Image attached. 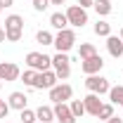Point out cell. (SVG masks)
<instances>
[{
  "label": "cell",
  "instance_id": "6da1fadb",
  "mask_svg": "<svg viewBox=\"0 0 123 123\" xmlns=\"http://www.w3.org/2000/svg\"><path fill=\"white\" fill-rule=\"evenodd\" d=\"M5 36L10 43H19L24 36V19L19 14H10L5 19Z\"/></svg>",
  "mask_w": 123,
  "mask_h": 123
},
{
  "label": "cell",
  "instance_id": "7a4b0ae2",
  "mask_svg": "<svg viewBox=\"0 0 123 123\" xmlns=\"http://www.w3.org/2000/svg\"><path fill=\"white\" fill-rule=\"evenodd\" d=\"M52 71H55L57 78H62V80H66V78L71 76V59H69L66 52H57V55L52 57Z\"/></svg>",
  "mask_w": 123,
  "mask_h": 123
},
{
  "label": "cell",
  "instance_id": "3957f363",
  "mask_svg": "<svg viewBox=\"0 0 123 123\" xmlns=\"http://www.w3.org/2000/svg\"><path fill=\"white\" fill-rule=\"evenodd\" d=\"M26 66L29 69H33V71H47L50 66H52V57H47V55H43V52H29L26 55Z\"/></svg>",
  "mask_w": 123,
  "mask_h": 123
},
{
  "label": "cell",
  "instance_id": "277c9868",
  "mask_svg": "<svg viewBox=\"0 0 123 123\" xmlns=\"http://www.w3.org/2000/svg\"><path fill=\"white\" fill-rule=\"evenodd\" d=\"M52 45L57 47V52H69L71 47L76 45V33L71 29H62L57 36H55V43Z\"/></svg>",
  "mask_w": 123,
  "mask_h": 123
},
{
  "label": "cell",
  "instance_id": "5b68a950",
  "mask_svg": "<svg viewBox=\"0 0 123 123\" xmlns=\"http://www.w3.org/2000/svg\"><path fill=\"white\" fill-rule=\"evenodd\" d=\"M85 88L95 95H104V92L111 90V85H109V80L104 76H99V74H95V76H88L85 78Z\"/></svg>",
  "mask_w": 123,
  "mask_h": 123
},
{
  "label": "cell",
  "instance_id": "8992f818",
  "mask_svg": "<svg viewBox=\"0 0 123 123\" xmlns=\"http://www.w3.org/2000/svg\"><path fill=\"white\" fill-rule=\"evenodd\" d=\"M66 19H69V24H71V26L83 29V26L88 24V12H85L80 5H71V7L66 10Z\"/></svg>",
  "mask_w": 123,
  "mask_h": 123
},
{
  "label": "cell",
  "instance_id": "52a82bcc",
  "mask_svg": "<svg viewBox=\"0 0 123 123\" xmlns=\"http://www.w3.org/2000/svg\"><path fill=\"white\" fill-rule=\"evenodd\" d=\"M50 99L55 102V104H59V102H66V99H71V95H74V88L69 85V83H57L55 88H50Z\"/></svg>",
  "mask_w": 123,
  "mask_h": 123
},
{
  "label": "cell",
  "instance_id": "ba28073f",
  "mask_svg": "<svg viewBox=\"0 0 123 123\" xmlns=\"http://www.w3.org/2000/svg\"><path fill=\"white\" fill-rule=\"evenodd\" d=\"M57 80H59L57 74H55L52 69H47V71H40V74L36 76V85H33V88H36V90H50V88L57 85Z\"/></svg>",
  "mask_w": 123,
  "mask_h": 123
},
{
  "label": "cell",
  "instance_id": "9c48e42d",
  "mask_svg": "<svg viewBox=\"0 0 123 123\" xmlns=\"http://www.w3.org/2000/svg\"><path fill=\"white\" fill-rule=\"evenodd\" d=\"M102 66H104V59H102L99 55H92V57H88V59H80V71H83V74H88V76L99 74V71H102Z\"/></svg>",
  "mask_w": 123,
  "mask_h": 123
},
{
  "label": "cell",
  "instance_id": "30bf717a",
  "mask_svg": "<svg viewBox=\"0 0 123 123\" xmlns=\"http://www.w3.org/2000/svg\"><path fill=\"white\" fill-rule=\"evenodd\" d=\"M55 121L59 123H76V116L71 114V107L66 104V102H59V104H55Z\"/></svg>",
  "mask_w": 123,
  "mask_h": 123
},
{
  "label": "cell",
  "instance_id": "8fae6325",
  "mask_svg": "<svg viewBox=\"0 0 123 123\" xmlns=\"http://www.w3.org/2000/svg\"><path fill=\"white\" fill-rule=\"evenodd\" d=\"M19 76L21 71L14 62H0V80H17Z\"/></svg>",
  "mask_w": 123,
  "mask_h": 123
},
{
  "label": "cell",
  "instance_id": "7c38bea8",
  "mask_svg": "<svg viewBox=\"0 0 123 123\" xmlns=\"http://www.w3.org/2000/svg\"><path fill=\"white\" fill-rule=\"evenodd\" d=\"M83 104H85V114H90V116H97V111L102 109V99H99V95L90 92L88 97H83Z\"/></svg>",
  "mask_w": 123,
  "mask_h": 123
},
{
  "label": "cell",
  "instance_id": "4fadbf2b",
  "mask_svg": "<svg viewBox=\"0 0 123 123\" xmlns=\"http://www.w3.org/2000/svg\"><path fill=\"white\" fill-rule=\"evenodd\" d=\"M107 50H109V55L111 57H123V40L118 38V36H109L107 38Z\"/></svg>",
  "mask_w": 123,
  "mask_h": 123
},
{
  "label": "cell",
  "instance_id": "5bb4252c",
  "mask_svg": "<svg viewBox=\"0 0 123 123\" xmlns=\"http://www.w3.org/2000/svg\"><path fill=\"white\" fill-rule=\"evenodd\" d=\"M26 102H29V97L24 95V92H12L10 95V99H7V104H10V109H26Z\"/></svg>",
  "mask_w": 123,
  "mask_h": 123
},
{
  "label": "cell",
  "instance_id": "9a60e30c",
  "mask_svg": "<svg viewBox=\"0 0 123 123\" xmlns=\"http://www.w3.org/2000/svg\"><path fill=\"white\" fill-rule=\"evenodd\" d=\"M50 24H52L57 31L69 29V19H66V14H62V12H55V14H50Z\"/></svg>",
  "mask_w": 123,
  "mask_h": 123
},
{
  "label": "cell",
  "instance_id": "2e32d148",
  "mask_svg": "<svg viewBox=\"0 0 123 123\" xmlns=\"http://www.w3.org/2000/svg\"><path fill=\"white\" fill-rule=\"evenodd\" d=\"M36 118H38L40 123L55 121V111H52V107H38V109H36Z\"/></svg>",
  "mask_w": 123,
  "mask_h": 123
},
{
  "label": "cell",
  "instance_id": "e0dca14e",
  "mask_svg": "<svg viewBox=\"0 0 123 123\" xmlns=\"http://www.w3.org/2000/svg\"><path fill=\"white\" fill-rule=\"evenodd\" d=\"M95 33H97L99 38H109V36H111V24L104 21V19H97V24H95Z\"/></svg>",
  "mask_w": 123,
  "mask_h": 123
},
{
  "label": "cell",
  "instance_id": "ac0fdd59",
  "mask_svg": "<svg viewBox=\"0 0 123 123\" xmlns=\"http://www.w3.org/2000/svg\"><path fill=\"white\" fill-rule=\"evenodd\" d=\"M92 7H95V12H97L99 17L111 14V2H109V0H95V2H92Z\"/></svg>",
  "mask_w": 123,
  "mask_h": 123
},
{
  "label": "cell",
  "instance_id": "d6986e66",
  "mask_svg": "<svg viewBox=\"0 0 123 123\" xmlns=\"http://www.w3.org/2000/svg\"><path fill=\"white\" fill-rule=\"evenodd\" d=\"M109 99H111V104H121L123 107V85L111 88V90H109Z\"/></svg>",
  "mask_w": 123,
  "mask_h": 123
},
{
  "label": "cell",
  "instance_id": "ffe728a7",
  "mask_svg": "<svg viewBox=\"0 0 123 123\" xmlns=\"http://www.w3.org/2000/svg\"><path fill=\"white\" fill-rule=\"evenodd\" d=\"M92 55H97V50H95L92 43H83V45L78 47V57H80V59H88V57H92Z\"/></svg>",
  "mask_w": 123,
  "mask_h": 123
},
{
  "label": "cell",
  "instance_id": "44dd1931",
  "mask_svg": "<svg viewBox=\"0 0 123 123\" xmlns=\"http://www.w3.org/2000/svg\"><path fill=\"white\" fill-rule=\"evenodd\" d=\"M36 43H40V45H52V43H55V36H52L50 31H38V33H36Z\"/></svg>",
  "mask_w": 123,
  "mask_h": 123
},
{
  "label": "cell",
  "instance_id": "7402d4cb",
  "mask_svg": "<svg viewBox=\"0 0 123 123\" xmlns=\"http://www.w3.org/2000/svg\"><path fill=\"white\" fill-rule=\"evenodd\" d=\"M69 107H71V114H74L76 118H80V116L85 114V104H83V99H74Z\"/></svg>",
  "mask_w": 123,
  "mask_h": 123
},
{
  "label": "cell",
  "instance_id": "603a6c76",
  "mask_svg": "<svg viewBox=\"0 0 123 123\" xmlns=\"http://www.w3.org/2000/svg\"><path fill=\"white\" fill-rule=\"evenodd\" d=\"M114 116V104H102V109L97 111V118H102V121H109Z\"/></svg>",
  "mask_w": 123,
  "mask_h": 123
},
{
  "label": "cell",
  "instance_id": "cb8c5ba5",
  "mask_svg": "<svg viewBox=\"0 0 123 123\" xmlns=\"http://www.w3.org/2000/svg\"><path fill=\"white\" fill-rule=\"evenodd\" d=\"M36 76H38V71H33V69L24 71V74H21V80H24V85L33 88V85H36Z\"/></svg>",
  "mask_w": 123,
  "mask_h": 123
},
{
  "label": "cell",
  "instance_id": "d4e9b609",
  "mask_svg": "<svg viewBox=\"0 0 123 123\" xmlns=\"http://www.w3.org/2000/svg\"><path fill=\"white\" fill-rule=\"evenodd\" d=\"M36 111H31V109H21V123H36Z\"/></svg>",
  "mask_w": 123,
  "mask_h": 123
},
{
  "label": "cell",
  "instance_id": "484cf974",
  "mask_svg": "<svg viewBox=\"0 0 123 123\" xmlns=\"http://www.w3.org/2000/svg\"><path fill=\"white\" fill-rule=\"evenodd\" d=\"M50 7V0H33V10L36 12H45Z\"/></svg>",
  "mask_w": 123,
  "mask_h": 123
},
{
  "label": "cell",
  "instance_id": "4316f807",
  "mask_svg": "<svg viewBox=\"0 0 123 123\" xmlns=\"http://www.w3.org/2000/svg\"><path fill=\"white\" fill-rule=\"evenodd\" d=\"M7 114H10V104L5 99H0V118H7Z\"/></svg>",
  "mask_w": 123,
  "mask_h": 123
},
{
  "label": "cell",
  "instance_id": "83f0119b",
  "mask_svg": "<svg viewBox=\"0 0 123 123\" xmlns=\"http://www.w3.org/2000/svg\"><path fill=\"white\" fill-rule=\"evenodd\" d=\"M92 2H95V0H78V5H80L83 10H88V7H92Z\"/></svg>",
  "mask_w": 123,
  "mask_h": 123
},
{
  "label": "cell",
  "instance_id": "f1b7e54d",
  "mask_svg": "<svg viewBox=\"0 0 123 123\" xmlns=\"http://www.w3.org/2000/svg\"><path fill=\"white\" fill-rule=\"evenodd\" d=\"M104 123H123V118H118V116H111L109 121H104Z\"/></svg>",
  "mask_w": 123,
  "mask_h": 123
},
{
  "label": "cell",
  "instance_id": "f546056e",
  "mask_svg": "<svg viewBox=\"0 0 123 123\" xmlns=\"http://www.w3.org/2000/svg\"><path fill=\"white\" fill-rule=\"evenodd\" d=\"M12 2H14V0H0V5H2V10H5V7H10Z\"/></svg>",
  "mask_w": 123,
  "mask_h": 123
},
{
  "label": "cell",
  "instance_id": "4dcf8cb0",
  "mask_svg": "<svg viewBox=\"0 0 123 123\" xmlns=\"http://www.w3.org/2000/svg\"><path fill=\"white\" fill-rule=\"evenodd\" d=\"M7 40V36H5V29H0V43H5Z\"/></svg>",
  "mask_w": 123,
  "mask_h": 123
},
{
  "label": "cell",
  "instance_id": "1f68e13d",
  "mask_svg": "<svg viewBox=\"0 0 123 123\" xmlns=\"http://www.w3.org/2000/svg\"><path fill=\"white\" fill-rule=\"evenodd\" d=\"M66 0H50V5H64Z\"/></svg>",
  "mask_w": 123,
  "mask_h": 123
},
{
  "label": "cell",
  "instance_id": "d6a6232c",
  "mask_svg": "<svg viewBox=\"0 0 123 123\" xmlns=\"http://www.w3.org/2000/svg\"><path fill=\"white\" fill-rule=\"evenodd\" d=\"M118 38H121V40H123V29H121V36H118Z\"/></svg>",
  "mask_w": 123,
  "mask_h": 123
},
{
  "label": "cell",
  "instance_id": "836d02e7",
  "mask_svg": "<svg viewBox=\"0 0 123 123\" xmlns=\"http://www.w3.org/2000/svg\"><path fill=\"white\" fill-rule=\"evenodd\" d=\"M0 12H2V5H0Z\"/></svg>",
  "mask_w": 123,
  "mask_h": 123
},
{
  "label": "cell",
  "instance_id": "e575fe53",
  "mask_svg": "<svg viewBox=\"0 0 123 123\" xmlns=\"http://www.w3.org/2000/svg\"><path fill=\"white\" fill-rule=\"evenodd\" d=\"M0 88H2V80H0Z\"/></svg>",
  "mask_w": 123,
  "mask_h": 123
},
{
  "label": "cell",
  "instance_id": "d590c367",
  "mask_svg": "<svg viewBox=\"0 0 123 123\" xmlns=\"http://www.w3.org/2000/svg\"><path fill=\"white\" fill-rule=\"evenodd\" d=\"M36 123H40V121H36Z\"/></svg>",
  "mask_w": 123,
  "mask_h": 123
},
{
  "label": "cell",
  "instance_id": "8d00e7d4",
  "mask_svg": "<svg viewBox=\"0 0 123 123\" xmlns=\"http://www.w3.org/2000/svg\"><path fill=\"white\" fill-rule=\"evenodd\" d=\"M12 123H14V121H12ZM19 123H21V121H19Z\"/></svg>",
  "mask_w": 123,
  "mask_h": 123
},
{
  "label": "cell",
  "instance_id": "74e56055",
  "mask_svg": "<svg viewBox=\"0 0 123 123\" xmlns=\"http://www.w3.org/2000/svg\"><path fill=\"white\" fill-rule=\"evenodd\" d=\"M0 99H2V97H0Z\"/></svg>",
  "mask_w": 123,
  "mask_h": 123
}]
</instances>
